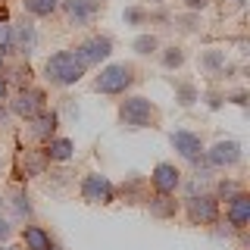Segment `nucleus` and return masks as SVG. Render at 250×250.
I'll return each mask as SVG.
<instances>
[{"mask_svg":"<svg viewBox=\"0 0 250 250\" xmlns=\"http://www.w3.org/2000/svg\"><path fill=\"white\" fill-rule=\"evenodd\" d=\"M163 3H166V0H150V6H163Z\"/></svg>","mask_w":250,"mask_h":250,"instance_id":"35","label":"nucleus"},{"mask_svg":"<svg viewBox=\"0 0 250 250\" xmlns=\"http://www.w3.org/2000/svg\"><path fill=\"white\" fill-rule=\"evenodd\" d=\"M147 19H150V13H147L144 6H125V10H122V25H128V28L144 25Z\"/></svg>","mask_w":250,"mask_h":250,"instance_id":"23","label":"nucleus"},{"mask_svg":"<svg viewBox=\"0 0 250 250\" xmlns=\"http://www.w3.org/2000/svg\"><path fill=\"white\" fill-rule=\"evenodd\" d=\"M22 10L35 19H44V16H53L60 10V0H22Z\"/></svg>","mask_w":250,"mask_h":250,"instance_id":"19","label":"nucleus"},{"mask_svg":"<svg viewBox=\"0 0 250 250\" xmlns=\"http://www.w3.org/2000/svg\"><path fill=\"white\" fill-rule=\"evenodd\" d=\"M44 156L50 163H66V160H72V156H75V144L69 138L53 135L50 141H44Z\"/></svg>","mask_w":250,"mask_h":250,"instance_id":"15","label":"nucleus"},{"mask_svg":"<svg viewBox=\"0 0 250 250\" xmlns=\"http://www.w3.org/2000/svg\"><path fill=\"white\" fill-rule=\"evenodd\" d=\"M22 244H25V250H47L53 241L41 225H25V229H22Z\"/></svg>","mask_w":250,"mask_h":250,"instance_id":"18","label":"nucleus"},{"mask_svg":"<svg viewBox=\"0 0 250 250\" xmlns=\"http://www.w3.org/2000/svg\"><path fill=\"white\" fill-rule=\"evenodd\" d=\"M0 22H10V10H6L3 3H0Z\"/></svg>","mask_w":250,"mask_h":250,"instance_id":"33","label":"nucleus"},{"mask_svg":"<svg viewBox=\"0 0 250 250\" xmlns=\"http://www.w3.org/2000/svg\"><path fill=\"white\" fill-rule=\"evenodd\" d=\"M13 209H16V216H19V219H28L31 216V203H28V197L22 191L13 197Z\"/></svg>","mask_w":250,"mask_h":250,"instance_id":"26","label":"nucleus"},{"mask_svg":"<svg viewBox=\"0 0 250 250\" xmlns=\"http://www.w3.org/2000/svg\"><path fill=\"white\" fill-rule=\"evenodd\" d=\"M0 250H19V247H13V244H0Z\"/></svg>","mask_w":250,"mask_h":250,"instance_id":"34","label":"nucleus"},{"mask_svg":"<svg viewBox=\"0 0 250 250\" xmlns=\"http://www.w3.org/2000/svg\"><path fill=\"white\" fill-rule=\"evenodd\" d=\"M209 6V0H185V10L188 13H203Z\"/></svg>","mask_w":250,"mask_h":250,"instance_id":"29","label":"nucleus"},{"mask_svg":"<svg viewBox=\"0 0 250 250\" xmlns=\"http://www.w3.org/2000/svg\"><path fill=\"white\" fill-rule=\"evenodd\" d=\"M57 128H60V113H53V109H47V106L31 119V135L41 138V141H50L57 135Z\"/></svg>","mask_w":250,"mask_h":250,"instance_id":"14","label":"nucleus"},{"mask_svg":"<svg viewBox=\"0 0 250 250\" xmlns=\"http://www.w3.org/2000/svg\"><path fill=\"white\" fill-rule=\"evenodd\" d=\"M197 100H200V88H197V84H194V82H178L175 84V104L178 106H194V104H197Z\"/></svg>","mask_w":250,"mask_h":250,"instance_id":"20","label":"nucleus"},{"mask_svg":"<svg viewBox=\"0 0 250 250\" xmlns=\"http://www.w3.org/2000/svg\"><path fill=\"white\" fill-rule=\"evenodd\" d=\"M3 62H6V57H3V53H0V72H3Z\"/></svg>","mask_w":250,"mask_h":250,"instance_id":"36","label":"nucleus"},{"mask_svg":"<svg viewBox=\"0 0 250 250\" xmlns=\"http://www.w3.org/2000/svg\"><path fill=\"white\" fill-rule=\"evenodd\" d=\"M135 84V66L131 62H106L100 75L94 78V91L97 94H125Z\"/></svg>","mask_w":250,"mask_h":250,"instance_id":"3","label":"nucleus"},{"mask_svg":"<svg viewBox=\"0 0 250 250\" xmlns=\"http://www.w3.org/2000/svg\"><path fill=\"white\" fill-rule=\"evenodd\" d=\"M156 119H160V109L153 106V100L141 97V94H128L119 104V122L131 131L150 128V125H156Z\"/></svg>","mask_w":250,"mask_h":250,"instance_id":"2","label":"nucleus"},{"mask_svg":"<svg viewBox=\"0 0 250 250\" xmlns=\"http://www.w3.org/2000/svg\"><path fill=\"white\" fill-rule=\"evenodd\" d=\"M185 50L178 44H169V47H163L160 50V62H163V69H182L185 66Z\"/></svg>","mask_w":250,"mask_h":250,"instance_id":"21","label":"nucleus"},{"mask_svg":"<svg viewBox=\"0 0 250 250\" xmlns=\"http://www.w3.org/2000/svg\"><path fill=\"white\" fill-rule=\"evenodd\" d=\"M225 219L234 231H244L247 222H250V194L247 191H238L225 200Z\"/></svg>","mask_w":250,"mask_h":250,"instance_id":"12","label":"nucleus"},{"mask_svg":"<svg viewBox=\"0 0 250 250\" xmlns=\"http://www.w3.org/2000/svg\"><path fill=\"white\" fill-rule=\"evenodd\" d=\"M60 6L66 10L69 25H75V28L91 25V22H94V16L106 10V3H104V0H60Z\"/></svg>","mask_w":250,"mask_h":250,"instance_id":"9","label":"nucleus"},{"mask_svg":"<svg viewBox=\"0 0 250 250\" xmlns=\"http://www.w3.org/2000/svg\"><path fill=\"white\" fill-rule=\"evenodd\" d=\"M0 53H13V25L10 22H0Z\"/></svg>","mask_w":250,"mask_h":250,"instance_id":"25","label":"nucleus"},{"mask_svg":"<svg viewBox=\"0 0 250 250\" xmlns=\"http://www.w3.org/2000/svg\"><path fill=\"white\" fill-rule=\"evenodd\" d=\"M191 225H216L219 222V200L213 194H194L185 203Z\"/></svg>","mask_w":250,"mask_h":250,"instance_id":"8","label":"nucleus"},{"mask_svg":"<svg viewBox=\"0 0 250 250\" xmlns=\"http://www.w3.org/2000/svg\"><path fill=\"white\" fill-rule=\"evenodd\" d=\"M47 250H57V247H53V244H50V247H47Z\"/></svg>","mask_w":250,"mask_h":250,"instance_id":"38","label":"nucleus"},{"mask_svg":"<svg viewBox=\"0 0 250 250\" xmlns=\"http://www.w3.org/2000/svg\"><path fill=\"white\" fill-rule=\"evenodd\" d=\"M3 119H6V113H3V106H0V125H3Z\"/></svg>","mask_w":250,"mask_h":250,"instance_id":"37","label":"nucleus"},{"mask_svg":"<svg viewBox=\"0 0 250 250\" xmlns=\"http://www.w3.org/2000/svg\"><path fill=\"white\" fill-rule=\"evenodd\" d=\"M150 185L156 194H175L182 188V172L175 163H156L150 172Z\"/></svg>","mask_w":250,"mask_h":250,"instance_id":"11","label":"nucleus"},{"mask_svg":"<svg viewBox=\"0 0 250 250\" xmlns=\"http://www.w3.org/2000/svg\"><path fill=\"white\" fill-rule=\"evenodd\" d=\"M207 106H209V109H219V106H222V94L209 91V94H207Z\"/></svg>","mask_w":250,"mask_h":250,"instance_id":"30","label":"nucleus"},{"mask_svg":"<svg viewBox=\"0 0 250 250\" xmlns=\"http://www.w3.org/2000/svg\"><path fill=\"white\" fill-rule=\"evenodd\" d=\"M84 72L88 69L78 62V57L72 50H57L44 60V78L50 84H57V88H72L75 82H82Z\"/></svg>","mask_w":250,"mask_h":250,"instance_id":"1","label":"nucleus"},{"mask_svg":"<svg viewBox=\"0 0 250 250\" xmlns=\"http://www.w3.org/2000/svg\"><path fill=\"white\" fill-rule=\"evenodd\" d=\"M231 104L247 106V104H250V100H247V91H234V94H231Z\"/></svg>","mask_w":250,"mask_h":250,"instance_id":"31","label":"nucleus"},{"mask_svg":"<svg viewBox=\"0 0 250 250\" xmlns=\"http://www.w3.org/2000/svg\"><path fill=\"white\" fill-rule=\"evenodd\" d=\"M72 53L78 57V62H82L84 69H91V66H100V62H106L113 57V41H109L106 35H91V38H84Z\"/></svg>","mask_w":250,"mask_h":250,"instance_id":"6","label":"nucleus"},{"mask_svg":"<svg viewBox=\"0 0 250 250\" xmlns=\"http://www.w3.org/2000/svg\"><path fill=\"white\" fill-rule=\"evenodd\" d=\"M6 91H10V82H6V78H3V75H0V100H3V97H6Z\"/></svg>","mask_w":250,"mask_h":250,"instance_id":"32","label":"nucleus"},{"mask_svg":"<svg viewBox=\"0 0 250 250\" xmlns=\"http://www.w3.org/2000/svg\"><path fill=\"white\" fill-rule=\"evenodd\" d=\"M38 47V28L31 19H22L13 25V50L22 53V57H31Z\"/></svg>","mask_w":250,"mask_h":250,"instance_id":"13","label":"nucleus"},{"mask_svg":"<svg viewBox=\"0 0 250 250\" xmlns=\"http://www.w3.org/2000/svg\"><path fill=\"white\" fill-rule=\"evenodd\" d=\"M241 156H244V150H241V144L234 138H219L213 147L203 150V163L209 169H229V166H238Z\"/></svg>","mask_w":250,"mask_h":250,"instance_id":"5","label":"nucleus"},{"mask_svg":"<svg viewBox=\"0 0 250 250\" xmlns=\"http://www.w3.org/2000/svg\"><path fill=\"white\" fill-rule=\"evenodd\" d=\"M78 194H82V200H88V203L106 207V203L116 200V185L109 182L104 172H88V175L82 178V185H78Z\"/></svg>","mask_w":250,"mask_h":250,"instance_id":"4","label":"nucleus"},{"mask_svg":"<svg viewBox=\"0 0 250 250\" xmlns=\"http://www.w3.org/2000/svg\"><path fill=\"white\" fill-rule=\"evenodd\" d=\"M172 22H178V28H182V31H197V13L178 16V19H172Z\"/></svg>","mask_w":250,"mask_h":250,"instance_id":"27","label":"nucleus"},{"mask_svg":"<svg viewBox=\"0 0 250 250\" xmlns=\"http://www.w3.org/2000/svg\"><path fill=\"white\" fill-rule=\"evenodd\" d=\"M200 69L209 75H219L229 69V57H225V50H219V47H209V50L200 53Z\"/></svg>","mask_w":250,"mask_h":250,"instance_id":"17","label":"nucleus"},{"mask_svg":"<svg viewBox=\"0 0 250 250\" xmlns=\"http://www.w3.org/2000/svg\"><path fill=\"white\" fill-rule=\"evenodd\" d=\"M147 207H150V216H156V219H175V213H178L175 194H153Z\"/></svg>","mask_w":250,"mask_h":250,"instance_id":"16","label":"nucleus"},{"mask_svg":"<svg viewBox=\"0 0 250 250\" xmlns=\"http://www.w3.org/2000/svg\"><path fill=\"white\" fill-rule=\"evenodd\" d=\"M131 50L141 53V57H150V53L160 50V38L150 35V31H144V35H138L135 41H131Z\"/></svg>","mask_w":250,"mask_h":250,"instance_id":"22","label":"nucleus"},{"mask_svg":"<svg viewBox=\"0 0 250 250\" xmlns=\"http://www.w3.org/2000/svg\"><path fill=\"white\" fill-rule=\"evenodd\" d=\"M44 106H47V94L41 88H22V91H16V97L10 100L13 116H19V119H25V122H31Z\"/></svg>","mask_w":250,"mask_h":250,"instance_id":"7","label":"nucleus"},{"mask_svg":"<svg viewBox=\"0 0 250 250\" xmlns=\"http://www.w3.org/2000/svg\"><path fill=\"white\" fill-rule=\"evenodd\" d=\"M238 191H241V188L234 185L231 178H219V182H216V194H213V197H216V200H229L231 194H238Z\"/></svg>","mask_w":250,"mask_h":250,"instance_id":"24","label":"nucleus"},{"mask_svg":"<svg viewBox=\"0 0 250 250\" xmlns=\"http://www.w3.org/2000/svg\"><path fill=\"white\" fill-rule=\"evenodd\" d=\"M0 207H3V197H0Z\"/></svg>","mask_w":250,"mask_h":250,"instance_id":"39","label":"nucleus"},{"mask_svg":"<svg viewBox=\"0 0 250 250\" xmlns=\"http://www.w3.org/2000/svg\"><path fill=\"white\" fill-rule=\"evenodd\" d=\"M169 144H172V150L182 156V160L194 163V166L203 163V150H207V147H203L200 135H194V131H188V128H178V131L169 135Z\"/></svg>","mask_w":250,"mask_h":250,"instance_id":"10","label":"nucleus"},{"mask_svg":"<svg viewBox=\"0 0 250 250\" xmlns=\"http://www.w3.org/2000/svg\"><path fill=\"white\" fill-rule=\"evenodd\" d=\"M10 238H13V225H10V219L0 216V244H6Z\"/></svg>","mask_w":250,"mask_h":250,"instance_id":"28","label":"nucleus"}]
</instances>
